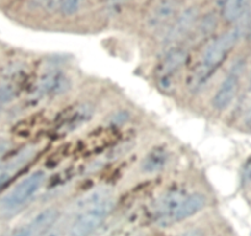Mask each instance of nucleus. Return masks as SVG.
Masks as SVG:
<instances>
[{
    "label": "nucleus",
    "instance_id": "ddd939ff",
    "mask_svg": "<svg viewBox=\"0 0 251 236\" xmlns=\"http://www.w3.org/2000/svg\"><path fill=\"white\" fill-rule=\"evenodd\" d=\"M245 0H224L223 18L226 23H234L243 14Z\"/></svg>",
    "mask_w": 251,
    "mask_h": 236
},
{
    "label": "nucleus",
    "instance_id": "5701e85b",
    "mask_svg": "<svg viewBox=\"0 0 251 236\" xmlns=\"http://www.w3.org/2000/svg\"><path fill=\"white\" fill-rule=\"evenodd\" d=\"M245 179L251 184V164L248 166V167H246V170H245Z\"/></svg>",
    "mask_w": 251,
    "mask_h": 236
},
{
    "label": "nucleus",
    "instance_id": "0eeeda50",
    "mask_svg": "<svg viewBox=\"0 0 251 236\" xmlns=\"http://www.w3.org/2000/svg\"><path fill=\"white\" fill-rule=\"evenodd\" d=\"M178 10V0H159L147 18V25L151 30H159L169 23H173Z\"/></svg>",
    "mask_w": 251,
    "mask_h": 236
},
{
    "label": "nucleus",
    "instance_id": "aec40b11",
    "mask_svg": "<svg viewBox=\"0 0 251 236\" xmlns=\"http://www.w3.org/2000/svg\"><path fill=\"white\" fill-rule=\"evenodd\" d=\"M127 1H128V0H107V4L108 6H111L112 9H116L122 6L123 4L127 3Z\"/></svg>",
    "mask_w": 251,
    "mask_h": 236
},
{
    "label": "nucleus",
    "instance_id": "9b49d317",
    "mask_svg": "<svg viewBox=\"0 0 251 236\" xmlns=\"http://www.w3.org/2000/svg\"><path fill=\"white\" fill-rule=\"evenodd\" d=\"M58 215H59V212L55 208H48L42 211L41 213H38L28 223V226H30L31 231H32V235L41 236L45 233H47L52 228L53 224L55 223V220L58 219Z\"/></svg>",
    "mask_w": 251,
    "mask_h": 236
},
{
    "label": "nucleus",
    "instance_id": "f257e3e1",
    "mask_svg": "<svg viewBox=\"0 0 251 236\" xmlns=\"http://www.w3.org/2000/svg\"><path fill=\"white\" fill-rule=\"evenodd\" d=\"M240 33L241 31L239 27L231 28L212 41L211 45L204 50L201 64L197 67L194 76L191 78L192 88L201 89L202 86L206 85L209 78L224 63L233 48L236 46L240 38Z\"/></svg>",
    "mask_w": 251,
    "mask_h": 236
},
{
    "label": "nucleus",
    "instance_id": "1a4fd4ad",
    "mask_svg": "<svg viewBox=\"0 0 251 236\" xmlns=\"http://www.w3.org/2000/svg\"><path fill=\"white\" fill-rule=\"evenodd\" d=\"M187 193L181 191H171L164 194L155 203V216L161 224H171L174 215L185 201Z\"/></svg>",
    "mask_w": 251,
    "mask_h": 236
},
{
    "label": "nucleus",
    "instance_id": "a211bd4d",
    "mask_svg": "<svg viewBox=\"0 0 251 236\" xmlns=\"http://www.w3.org/2000/svg\"><path fill=\"white\" fill-rule=\"evenodd\" d=\"M11 236H33V235H32V231H31L30 226H28V224H27V225L18 229V230H16Z\"/></svg>",
    "mask_w": 251,
    "mask_h": 236
},
{
    "label": "nucleus",
    "instance_id": "dca6fc26",
    "mask_svg": "<svg viewBox=\"0 0 251 236\" xmlns=\"http://www.w3.org/2000/svg\"><path fill=\"white\" fill-rule=\"evenodd\" d=\"M81 6V0H64L60 5L59 11L64 16L74 15L79 11Z\"/></svg>",
    "mask_w": 251,
    "mask_h": 236
},
{
    "label": "nucleus",
    "instance_id": "f8f14e48",
    "mask_svg": "<svg viewBox=\"0 0 251 236\" xmlns=\"http://www.w3.org/2000/svg\"><path fill=\"white\" fill-rule=\"evenodd\" d=\"M168 161L166 153L163 150H153L142 163V170L144 172L153 173L163 170Z\"/></svg>",
    "mask_w": 251,
    "mask_h": 236
},
{
    "label": "nucleus",
    "instance_id": "6ab92c4d",
    "mask_svg": "<svg viewBox=\"0 0 251 236\" xmlns=\"http://www.w3.org/2000/svg\"><path fill=\"white\" fill-rule=\"evenodd\" d=\"M9 148H10V143L8 141H0V160L8 153Z\"/></svg>",
    "mask_w": 251,
    "mask_h": 236
},
{
    "label": "nucleus",
    "instance_id": "9d476101",
    "mask_svg": "<svg viewBox=\"0 0 251 236\" xmlns=\"http://www.w3.org/2000/svg\"><path fill=\"white\" fill-rule=\"evenodd\" d=\"M206 206V197L201 193H191L186 196L185 201L181 204V207L178 208V211L176 212V214L174 215L171 224L178 223V221H182L185 219L191 218L192 215L197 214L199 212H201L202 209Z\"/></svg>",
    "mask_w": 251,
    "mask_h": 236
},
{
    "label": "nucleus",
    "instance_id": "412c9836",
    "mask_svg": "<svg viewBox=\"0 0 251 236\" xmlns=\"http://www.w3.org/2000/svg\"><path fill=\"white\" fill-rule=\"evenodd\" d=\"M178 236H203V234H202L201 230L196 229V230H188V231H186V233L181 234V235H178Z\"/></svg>",
    "mask_w": 251,
    "mask_h": 236
},
{
    "label": "nucleus",
    "instance_id": "4be33fe9",
    "mask_svg": "<svg viewBox=\"0 0 251 236\" xmlns=\"http://www.w3.org/2000/svg\"><path fill=\"white\" fill-rule=\"evenodd\" d=\"M41 236H60V233H59V230H48L47 233H45L43 234V235H41Z\"/></svg>",
    "mask_w": 251,
    "mask_h": 236
},
{
    "label": "nucleus",
    "instance_id": "393cba45",
    "mask_svg": "<svg viewBox=\"0 0 251 236\" xmlns=\"http://www.w3.org/2000/svg\"><path fill=\"white\" fill-rule=\"evenodd\" d=\"M250 86H251V79H250Z\"/></svg>",
    "mask_w": 251,
    "mask_h": 236
},
{
    "label": "nucleus",
    "instance_id": "39448f33",
    "mask_svg": "<svg viewBox=\"0 0 251 236\" xmlns=\"http://www.w3.org/2000/svg\"><path fill=\"white\" fill-rule=\"evenodd\" d=\"M199 21V10L195 6H190L182 13L178 14L171 23L168 32L164 37V43L166 46H173L180 41L185 40L194 31L195 26Z\"/></svg>",
    "mask_w": 251,
    "mask_h": 236
},
{
    "label": "nucleus",
    "instance_id": "423d86ee",
    "mask_svg": "<svg viewBox=\"0 0 251 236\" xmlns=\"http://www.w3.org/2000/svg\"><path fill=\"white\" fill-rule=\"evenodd\" d=\"M187 61V50L183 49V48H171L158 67L156 74H158L159 80L163 81V83H165V81L169 83L171 78L176 75L186 66Z\"/></svg>",
    "mask_w": 251,
    "mask_h": 236
},
{
    "label": "nucleus",
    "instance_id": "b1692460",
    "mask_svg": "<svg viewBox=\"0 0 251 236\" xmlns=\"http://www.w3.org/2000/svg\"><path fill=\"white\" fill-rule=\"evenodd\" d=\"M248 32H249V36H250V37H251V21H250V25H249Z\"/></svg>",
    "mask_w": 251,
    "mask_h": 236
},
{
    "label": "nucleus",
    "instance_id": "6e6552de",
    "mask_svg": "<svg viewBox=\"0 0 251 236\" xmlns=\"http://www.w3.org/2000/svg\"><path fill=\"white\" fill-rule=\"evenodd\" d=\"M71 88V80L59 71H50L41 76L37 85V93L42 96L53 97L67 93Z\"/></svg>",
    "mask_w": 251,
    "mask_h": 236
},
{
    "label": "nucleus",
    "instance_id": "f3484780",
    "mask_svg": "<svg viewBox=\"0 0 251 236\" xmlns=\"http://www.w3.org/2000/svg\"><path fill=\"white\" fill-rule=\"evenodd\" d=\"M64 0H32L35 6L46 11H52L59 9Z\"/></svg>",
    "mask_w": 251,
    "mask_h": 236
},
{
    "label": "nucleus",
    "instance_id": "f03ea898",
    "mask_svg": "<svg viewBox=\"0 0 251 236\" xmlns=\"http://www.w3.org/2000/svg\"><path fill=\"white\" fill-rule=\"evenodd\" d=\"M115 202L108 192L98 191L86 197L81 211L71 225L69 236H90L112 212Z\"/></svg>",
    "mask_w": 251,
    "mask_h": 236
},
{
    "label": "nucleus",
    "instance_id": "7ed1b4c3",
    "mask_svg": "<svg viewBox=\"0 0 251 236\" xmlns=\"http://www.w3.org/2000/svg\"><path fill=\"white\" fill-rule=\"evenodd\" d=\"M46 181L43 171H35L19 182L5 197L0 199V211L3 213H11L25 206L41 189Z\"/></svg>",
    "mask_w": 251,
    "mask_h": 236
},
{
    "label": "nucleus",
    "instance_id": "20e7f679",
    "mask_svg": "<svg viewBox=\"0 0 251 236\" xmlns=\"http://www.w3.org/2000/svg\"><path fill=\"white\" fill-rule=\"evenodd\" d=\"M245 69V62L238 61L233 67L228 75L222 81L221 86L217 90L216 95L213 96V107L218 111H224L233 103L234 98L236 97V94L240 86V79Z\"/></svg>",
    "mask_w": 251,
    "mask_h": 236
},
{
    "label": "nucleus",
    "instance_id": "2eb2a0df",
    "mask_svg": "<svg viewBox=\"0 0 251 236\" xmlns=\"http://www.w3.org/2000/svg\"><path fill=\"white\" fill-rule=\"evenodd\" d=\"M15 94L16 89L11 84H1L0 85V110L13 100Z\"/></svg>",
    "mask_w": 251,
    "mask_h": 236
},
{
    "label": "nucleus",
    "instance_id": "4468645a",
    "mask_svg": "<svg viewBox=\"0 0 251 236\" xmlns=\"http://www.w3.org/2000/svg\"><path fill=\"white\" fill-rule=\"evenodd\" d=\"M216 27L217 18L214 15H212V14H209V15L204 16L203 20L200 21V23L197 24V26H195L194 30H197V35H199L200 37L206 38L216 30Z\"/></svg>",
    "mask_w": 251,
    "mask_h": 236
}]
</instances>
